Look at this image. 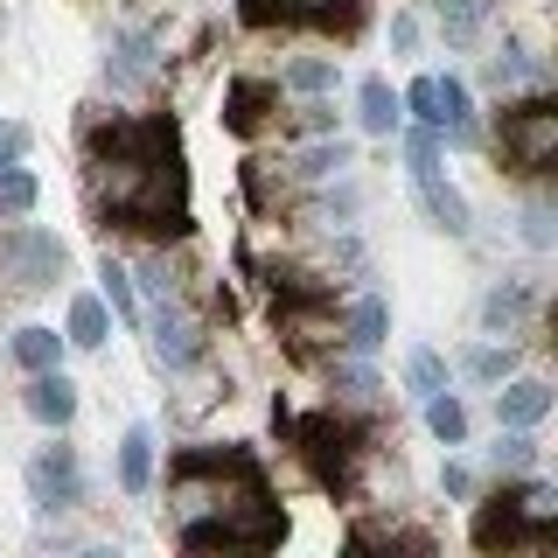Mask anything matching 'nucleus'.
Instances as JSON below:
<instances>
[{
    "instance_id": "obj_1",
    "label": "nucleus",
    "mask_w": 558,
    "mask_h": 558,
    "mask_svg": "<svg viewBox=\"0 0 558 558\" xmlns=\"http://www.w3.org/2000/svg\"><path fill=\"white\" fill-rule=\"evenodd\" d=\"M84 203L105 231L182 238L189 231V161L168 112L84 119Z\"/></svg>"
},
{
    "instance_id": "obj_2",
    "label": "nucleus",
    "mask_w": 558,
    "mask_h": 558,
    "mask_svg": "<svg viewBox=\"0 0 558 558\" xmlns=\"http://www.w3.org/2000/svg\"><path fill=\"white\" fill-rule=\"evenodd\" d=\"M168 531L182 551H272L287 510L252 447H182L168 461Z\"/></svg>"
},
{
    "instance_id": "obj_3",
    "label": "nucleus",
    "mask_w": 558,
    "mask_h": 558,
    "mask_svg": "<svg viewBox=\"0 0 558 558\" xmlns=\"http://www.w3.org/2000/svg\"><path fill=\"white\" fill-rule=\"evenodd\" d=\"M272 418L287 426L301 468L328 488V496H349V488H356V468H363V453H371V426H363V418H349V412H307V418H293L287 405H272Z\"/></svg>"
},
{
    "instance_id": "obj_4",
    "label": "nucleus",
    "mask_w": 558,
    "mask_h": 558,
    "mask_svg": "<svg viewBox=\"0 0 558 558\" xmlns=\"http://www.w3.org/2000/svg\"><path fill=\"white\" fill-rule=\"evenodd\" d=\"M475 545L482 551H517V545H558V488L523 482L496 488L475 517Z\"/></svg>"
},
{
    "instance_id": "obj_5",
    "label": "nucleus",
    "mask_w": 558,
    "mask_h": 558,
    "mask_svg": "<svg viewBox=\"0 0 558 558\" xmlns=\"http://www.w3.org/2000/svg\"><path fill=\"white\" fill-rule=\"evenodd\" d=\"M266 293H272V322H279V336H287L293 356H314V342H322V336H342L336 287H328V279L272 266L266 272Z\"/></svg>"
},
{
    "instance_id": "obj_6",
    "label": "nucleus",
    "mask_w": 558,
    "mask_h": 558,
    "mask_svg": "<svg viewBox=\"0 0 558 558\" xmlns=\"http://www.w3.org/2000/svg\"><path fill=\"white\" fill-rule=\"evenodd\" d=\"M496 161L510 174H558V98H517L496 119Z\"/></svg>"
},
{
    "instance_id": "obj_7",
    "label": "nucleus",
    "mask_w": 558,
    "mask_h": 558,
    "mask_svg": "<svg viewBox=\"0 0 558 558\" xmlns=\"http://www.w3.org/2000/svg\"><path fill=\"white\" fill-rule=\"evenodd\" d=\"M371 0H238L244 28H314V35H356Z\"/></svg>"
},
{
    "instance_id": "obj_8",
    "label": "nucleus",
    "mask_w": 558,
    "mask_h": 558,
    "mask_svg": "<svg viewBox=\"0 0 558 558\" xmlns=\"http://www.w3.org/2000/svg\"><path fill=\"white\" fill-rule=\"evenodd\" d=\"M0 258H8V272H14L22 293H43V287H57V272H63V238L14 223V231H0Z\"/></svg>"
},
{
    "instance_id": "obj_9",
    "label": "nucleus",
    "mask_w": 558,
    "mask_h": 558,
    "mask_svg": "<svg viewBox=\"0 0 558 558\" xmlns=\"http://www.w3.org/2000/svg\"><path fill=\"white\" fill-rule=\"evenodd\" d=\"M28 496L35 510H70V502H84V468L70 447H43L28 461Z\"/></svg>"
},
{
    "instance_id": "obj_10",
    "label": "nucleus",
    "mask_w": 558,
    "mask_h": 558,
    "mask_svg": "<svg viewBox=\"0 0 558 558\" xmlns=\"http://www.w3.org/2000/svg\"><path fill=\"white\" fill-rule=\"evenodd\" d=\"M272 112H279V84H266V77H231L223 84V133L252 140Z\"/></svg>"
},
{
    "instance_id": "obj_11",
    "label": "nucleus",
    "mask_w": 558,
    "mask_h": 558,
    "mask_svg": "<svg viewBox=\"0 0 558 558\" xmlns=\"http://www.w3.org/2000/svg\"><path fill=\"white\" fill-rule=\"evenodd\" d=\"M154 363L161 371H196L203 363V328H196V314H182L174 301L154 314Z\"/></svg>"
},
{
    "instance_id": "obj_12",
    "label": "nucleus",
    "mask_w": 558,
    "mask_h": 558,
    "mask_svg": "<svg viewBox=\"0 0 558 558\" xmlns=\"http://www.w3.org/2000/svg\"><path fill=\"white\" fill-rule=\"evenodd\" d=\"M147 77H154V35L126 28L112 43V57H105V84H112V92H133V84H147Z\"/></svg>"
},
{
    "instance_id": "obj_13",
    "label": "nucleus",
    "mask_w": 558,
    "mask_h": 558,
    "mask_svg": "<svg viewBox=\"0 0 558 558\" xmlns=\"http://www.w3.org/2000/svg\"><path fill=\"white\" fill-rule=\"evenodd\" d=\"M412 189H418V203H426V217L440 223L447 238H468V196L453 182H440V168H426V174H412Z\"/></svg>"
},
{
    "instance_id": "obj_14",
    "label": "nucleus",
    "mask_w": 558,
    "mask_h": 558,
    "mask_svg": "<svg viewBox=\"0 0 558 558\" xmlns=\"http://www.w3.org/2000/svg\"><path fill=\"white\" fill-rule=\"evenodd\" d=\"M545 412H551V384H537V377H502V391H496V418H502V426H537Z\"/></svg>"
},
{
    "instance_id": "obj_15",
    "label": "nucleus",
    "mask_w": 558,
    "mask_h": 558,
    "mask_svg": "<svg viewBox=\"0 0 558 558\" xmlns=\"http://www.w3.org/2000/svg\"><path fill=\"white\" fill-rule=\"evenodd\" d=\"M28 412L43 418V426H70V418H77V384H70L63 371H35V384H28Z\"/></svg>"
},
{
    "instance_id": "obj_16",
    "label": "nucleus",
    "mask_w": 558,
    "mask_h": 558,
    "mask_svg": "<svg viewBox=\"0 0 558 558\" xmlns=\"http://www.w3.org/2000/svg\"><path fill=\"white\" fill-rule=\"evenodd\" d=\"M356 119H363V133L391 140V133H398V119H405V98H398L384 77H363V92H356Z\"/></svg>"
},
{
    "instance_id": "obj_17",
    "label": "nucleus",
    "mask_w": 558,
    "mask_h": 558,
    "mask_svg": "<svg viewBox=\"0 0 558 558\" xmlns=\"http://www.w3.org/2000/svg\"><path fill=\"white\" fill-rule=\"evenodd\" d=\"M147 482H154V433L147 426H126V433H119V488L140 496Z\"/></svg>"
},
{
    "instance_id": "obj_18",
    "label": "nucleus",
    "mask_w": 558,
    "mask_h": 558,
    "mask_svg": "<svg viewBox=\"0 0 558 558\" xmlns=\"http://www.w3.org/2000/svg\"><path fill=\"white\" fill-rule=\"evenodd\" d=\"M384 328H391V307H384L377 293H363V301L349 307V322H342V342L356 349V356H371V349L384 342Z\"/></svg>"
},
{
    "instance_id": "obj_19",
    "label": "nucleus",
    "mask_w": 558,
    "mask_h": 558,
    "mask_svg": "<svg viewBox=\"0 0 558 558\" xmlns=\"http://www.w3.org/2000/svg\"><path fill=\"white\" fill-rule=\"evenodd\" d=\"M488 8H496V0H433V14H440V35H447V43H475L482 22H488Z\"/></svg>"
},
{
    "instance_id": "obj_20",
    "label": "nucleus",
    "mask_w": 558,
    "mask_h": 558,
    "mask_svg": "<svg viewBox=\"0 0 558 558\" xmlns=\"http://www.w3.org/2000/svg\"><path fill=\"white\" fill-rule=\"evenodd\" d=\"M105 336H112V314H105V301L77 293V301H70V342H77V349H105Z\"/></svg>"
},
{
    "instance_id": "obj_21",
    "label": "nucleus",
    "mask_w": 558,
    "mask_h": 558,
    "mask_svg": "<svg viewBox=\"0 0 558 558\" xmlns=\"http://www.w3.org/2000/svg\"><path fill=\"white\" fill-rule=\"evenodd\" d=\"M510 84H545V63H537L531 49H502V57H488V92H510Z\"/></svg>"
},
{
    "instance_id": "obj_22",
    "label": "nucleus",
    "mask_w": 558,
    "mask_h": 558,
    "mask_svg": "<svg viewBox=\"0 0 558 558\" xmlns=\"http://www.w3.org/2000/svg\"><path fill=\"white\" fill-rule=\"evenodd\" d=\"M63 342L70 336H57V328H22V336H14V363H22V371H57Z\"/></svg>"
},
{
    "instance_id": "obj_23",
    "label": "nucleus",
    "mask_w": 558,
    "mask_h": 558,
    "mask_svg": "<svg viewBox=\"0 0 558 558\" xmlns=\"http://www.w3.org/2000/svg\"><path fill=\"white\" fill-rule=\"evenodd\" d=\"M426 426H433V440H440V447H461L468 440V405H461V398H447V391H433L426 398Z\"/></svg>"
},
{
    "instance_id": "obj_24",
    "label": "nucleus",
    "mask_w": 558,
    "mask_h": 558,
    "mask_svg": "<svg viewBox=\"0 0 558 558\" xmlns=\"http://www.w3.org/2000/svg\"><path fill=\"white\" fill-rule=\"evenodd\" d=\"M98 279H105V301H112L119 322H140V301H133V272L119 258H98Z\"/></svg>"
},
{
    "instance_id": "obj_25",
    "label": "nucleus",
    "mask_w": 558,
    "mask_h": 558,
    "mask_svg": "<svg viewBox=\"0 0 558 558\" xmlns=\"http://www.w3.org/2000/svg\"><path fill=\"white\" fill-rule=\"evenodd\" d=\"M517 322H523V287H496L482 301V328H488V336H510Z\"/></svg>"
},
{
    "instance_id": "obj_26",
    "label": "nucleus",
    "mask_w": 558,
    "mask_h": 558,
    "mask_svg": "<svg viewBox=\"0 0 558 558\" xmlns=\"http://www.w3.org/2000/svg\"><path fill=\"white\" fill-rule=\"evenodd\" d=\"M468 377H475V384L517 377V349H510V342H502V349H468Z\"/></svg>"
},
{
    "instance_id": "obj_27",
    "label": "nucleus",
    "mask_w": 558,
    "mask_h": 558,
    "mask_svg": "<svg viewBox=\"0 0 558 558\" xmlns=\"http://www.w3.org/2000/svg\"><path fill=\"white\" fill-rule=\"evenodd\" d=\"M405 384L418 398H433V391H447V363L433 356V349H412V363H405Z\"/></svg>"
},
{
    "instance_id": "obj_28",
    "label": "nucleus",
    "mask_w": 558,
    "mask_h": 558,
    "mask_svg": "<svg viewBox=\"0 0 558 558\" xmlns=\"http://www.w3.org/2000/svg\"><path fill=\"white\" fill-rule=\"evenodd\" d=\"M342 168H349V147H342V140H322V147L301 154V174H307V182H328V174H342Z\"/></svg>"
},
{
    "instance_id": "obj_29",
    "label": "nucleus",
    "mask_w": 558,
    "mask_h": 558,
    "mask_svg": "<svg viewBox=\"0 0 558 558\" xmlns=\"http://www.w3.org/2000/svg\"><path fill=\"white\" fill-rule=\"evenodd\" d=\"M0 209H8V217H28V209H35V174L28 168L0 174Z\"/></svg>"
},
{
    "instance_id": "obj_30",
    "label": "nucleus",
    "mask_w": 558,
    "mask_h": 558,
    "mask_svg": "<svg viewBox=\"0 0 558 558\" xmlns=\"http://www.w3.org/2000/svg\"><path fill=\"white\" fill-rule=\"evenodd\" d=\"M405 112L418 119V126H440V77H418L405 92Z\"/></svg>"
},
{
    "instance_id": "obj_31",
    "label": "nucleus",
    "mask_w": 558,
    "mask_h": 558,
    "mask_svg": "<svg viewBox=\"0 0 558 558\" xmlns=\"http://www.w3.org/2000/svg\"><path fill=\"white\" fill-rule=\"evenodd\" d=\"M287 84H293V92H328V84H336V70H328L322 57H301V63L287 70Z\"/></svg>"
},
{
    "instance_id": "obj_32",
    "label": "nucleus",
    "mask_w": 558,
    "mask_h": 558,
    "mask_svg": "<svg viewBox=\"0 0 558 558\" xmlns=\"http://www.w3.org/2000/svg\"><path fill=\"white\" fill-rule=\"evenodd\" d=\"M523 244H531V252H551V244H558V217H551V209H523Z\"/></svg>"
},
{
    "instance_id": "obj_33",
    "label": "nucleus",
    "mask_w": 558,
    "mask_h": 558,
    "mask_svg": "<svg viewBox=\"0 0 558 558\" xmlns=\"http://www.w3.org/2000/svg\"><path fill=\"white\" fill-rule=\"evenodd\" d=\"M531 433H523V426H510V440H496V468H510V475H517V468H531Z\"/></svg>"
},
{
    "instance_id": "obj_34",
    "label": "nucleus",
    "mask_w": 558,
    "mask_h": 558,
    "mask_svg": "<svg viewBox=\"0 0 558 558\" xmlns=\"http://www.w3.org/2000/svg\"><path fill=\"white\" fill-rule=\"evenodd\" d=\"M328 377H336L342 391H356V398H377V391H384V384H377L371 371H363V363H336V371H328Z\"/></svg>"
},
{
    "instance_id": "obj_35",
    "label": "nucleus",
    "mask_w": 558,
    "mask_h": 558,
    "mask_svg": "<svg viewBox=\"0 0 558 558\" xmlns=\"http://www.w3.org/2000/svg\"><path fill=\"white\" fill-rule=\"evenodd\" d=\"M22 147H28V133H22V126H0V174L22 161Z\"/></svg>"
},
{
    "instance_id": "obj_36",
    "label": "nucleus",
    "mask_w": 558,
    "mask_h": 558,
    "mask_svg": "<svg viewBox=\"0 0 558 558\" xmlns=\"http://www.w3.org/2000/svg\"><path fill=\"white\" fill-rule=\"evenodd\" d=\"M391 49H398V57H412V49H418V22H412V14H398V22H391Z\"/></svg>"
},
{
    "instance_id": "obj_37",
    "label": "nucleus",
    "mask_w": 558,
    "mask_h": 558,
    "mask_svg": "<svg viewBox=\"0 0 558 558\" xmlns=\"http://www.w3.org/2000/svg\"><path fill=\"white\" fill-rule=\"evenodd\" d=\"M440 488H447V496H468V488H475V475H468L461 461H447V468H440Z\"/></svg>"
},
{
    "instance_id": "obj_38",
    "label": "nucleus",
    "mask_w": 558,
    "mask_h": 558,
    "mask_svg": "<svg viewBox=\"0 0 558 558\" xmlns=\"http://www.w3.org/2000/svg\"><path fill=\"white\" fill-rule=\"evenodd\" d=\"M301 119H307V133H328V126H336V105H307Z\"/></svg>"
},
{
    "instance_id": "obj_39",
    "label": "nucleus",
    "mask_w": 558,
    "mask_h": 558,
    "mask_svg": "<svg viewBox=\"0 0 558 558\" xmlns=\"http://www.w3.org/2000/svg\"><path fill=\"white\" fill-rule=\"evenodd\" d=\"M545 328H551V336H545V342L558 349V301H551V314H545Z\"/></svg>"
}]
</instances>
